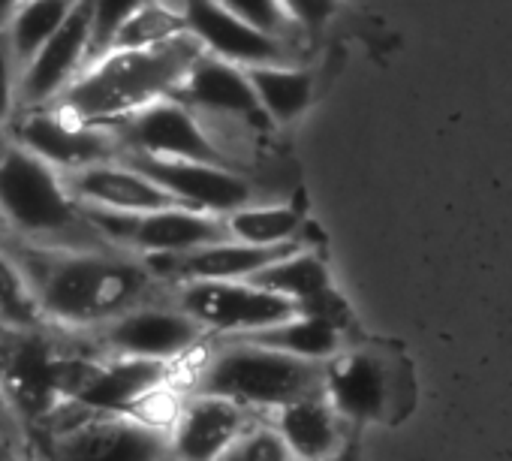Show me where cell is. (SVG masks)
<instances>
[{
    "label": "cell",
    "mask_w": 512,
    "mask_h": 461,
    "mask_svg": "<svg viewBox=\"0 0 512 461\" xmlns=\"http://www.w3.org/2000/svg\"><path fill=\"white\" fill-rule=\"evenodd\" d=\"M10 136L31 154L55 166L61 175H73L124 157V148L112 127L85 124L58 106L19 112L10 127Z\"/></svg>",
    "instance_id": "obj_11"
},
{
    "label": "cell",
    "mask_w": 512,
    "mask_h": 461,
    "mask_svg": "<svg viewBox=\"0 0 512 461\" xmlns=\"http://www.w3.org/2000/svg\"><path fill=\"white\" fill-rule=\"evenodd\" d=\"M329 461H362V449H359V437L353 434L350 440H347V446L335 455V458H329Z\"/></svg>",
    "instance_id": "obj_32"
},
{
    "label": "cell",
    "mask_w": 512,
    "mask_h": 461,
    "mask_svg": "<svg viewBox=\"0 0 512 461\" xmlns=\"http://www.w3.org/2000/svg\"><path fill=\"white\" fill-rule=\"evenodd\" d=\"M124 154L157 157V160H187L235 169V163L217 148L202 121L178 100H160L133 118L112 127Z\"/></svg>",
    "instance_id": "obj_12"
},
{
    "label": "cell",
    "mask_w": 512,
    "mask_h": 461,
    "mask_svg": "<svg viewBox=\"0 0 512 461\" xmlns=\"http://www.w3.org/2000/svg\"><path fill=\"white\" fill-rule=\"evenodd\" d=\"M187 34L202 46L205 55L226 61L238 70H260V67H287L296 64V49L260 34L253 25L238 19L226 0L211 4V0H196V4H181Z\"/></svg>",
    "instance_id": "obj_13"
},
{
    "label": "cell",
    "mask_w": 512,
    "mask_h": 461,
    "mask_svg": "<svg viewBox=\"0 0 512 461\" xmlns=\"http://www.w3.org/2000/svg\"><path fill=\"white\" fill-rule=\"evenodd\" d=\"M73 4L76 0H70V4H31V0H19L13 22L7 28V40L22 70L55 40V34L73 13Z\"/></svg>",
    "instance_id": "obj_23"
},
{
    "label": "cell",
    "mask_w": 512,
    "mask_h": 461,
    "mask_svg": "<svg viewBox=\"0 0 512 461\" xmlns=\"http://www.w3.org/2000/svg\"><path fill=\"white\" fill-rule=\"evenodd\" d=\"M175 308L196 320L208 335L220 341H238L281 326L299 314V308L250 281L235 284H181L169 290Z\"/></svg>",
    "instance_id": "obj_6"
},
{
    "label": "cell",
    "mask_w": 512,
    "mask_h": 461,
    "mask_svg": "<svg viewBox=\"0 0 512 461\" xmlns=\"http://www.w3.org/2000/svg\"><path fill=\"white\" fill-rule=\"evenodd\" d=\"M184 365H193L187 359ZM187 395L226 398L266 422L287 404L323 392V365L284 356L250 341H220L202 347L187 377Z\"/></svg>",
    "instance_id": "obj_4"
},
{
    "label": "cell",
    "mask_w": 512,
    "mask_h": 461,
    "mask_svg": "<svg viewBox=\"0 0 512 461\" xmlns=\"http://www.w3.org/2000/svg\"><path fill=\"white\" fill-rule=\"evenodd\" d=\"M256 422L263 419L226 398L187 395L169 431L172 461H223Z\"/></svg>",
    "instance_id": "obj_16"
},
{
    "label": "cell",
    "mask_w": 512,
    "mask_h": 461,
    "mask_svg": "<svg viewBox=\"0 0 512 461\" xmlns=\"http://www.w3.org/2000/svg\"><path fill=\"white\" fill-rule=\"evenodd\" d=\"M70 193L88 211L106 214H157L169 208H187L169 190H163L154 178L139 172L136 166L115 160L103 166H91L73 175H64Z\"/></svg>",
    "instance_id": "obj_17"
},
{
    "label": "cell",
    "mask_w": 512,
    "mask_h": 461,
    "mask_svg": "<svg viewBox=\"0 0 512 461\" xmlns=\"http://www.w3.org/2000/svg\"><path fill=\"white\" fill-rule=\"evenodd\" d=\"M7 452H19V449H13L10 443H4V440H0V458H4Z\"/></svg>",
    "instance_id": "obj_34"
},
{
    "label": "cell",
    "mask_w": 512,
    "mask_h": 461,
    "mask_svg": "<svg viewBox=\"0 0 512 461\" xmlns=\"http://www.w3.org/2000/svg\"><path fill=\"white\" fill-rule=\"evenodd\" d=\"M244 73L272 124L296 121L314 100V76L299 64L260 67V70H244Z\"/></svg>",
    "instance_id": "obj_22"
},
{
    "label": "cell",
    "mask_w": 512,
    "mask_h": 461,
    "mask_svg": "<svg viewBox=\"0 0 512 461\" xmlns=\"http://www.w3.org/2000/svg\"><path fill=\"white\" fill-rule=\"evenodd\" d=\"M172 100L184 103L202 121V127L208 130V136L217 142L223 154H226V133L232 124H241L244 130L272 127L269 115L263 112L260 100H256L247 73L211 55H202L193 64V70L178 85Z\"/></svg>",
    "instance_id": "obj_10"
},
{
    "label": "cell",
    "mask_w": 512,
    "mask_h": 461,
    "mask_svg": "<svg viewBox=\"0 0 512 461\" xmlns=\"http://www.w3.org/2000/svg\"><path fill=\"white\" fill-rule=\"evenodd\" d=\"M0 326L7 329H49L34 284L16 257V251L0 239Z\"/></svg>",
    "instance_id": "obj_24"
},
{
    "label": "cell",
    "mask_w": 512,
    "mask_h": 461,
    "mask_svg": "<svg viewBox=\"0 0 512 461\" xmlns=\"http://www.w3.org/2000/svg\"><path fill=\"white\" fill-rule=\"evenodd\" d=\"M223 461H296L284 437L263 419L256 422Z\"/></svg>",
    "instance_id": "obj_27"
},
{
    "label": "cell",
    "mask_w": 512,
    "mask_h": 461,
    "mask_svg": "<svg viewBox=\"0 0 512 461\" xmlns=\"http://www.w3.org/2000/svg\"><path fill=\"white\" fill-rule=\"evenodd\" d=\"M202 55V46L190 34L157 49L109 52L85 67L55 106L85 124L115 127L136 112L169 100Z\"/></svg>",
    "instance_id": "obj_3"
},
{
    "label": "cell",
    "mask_w": 512,
    "mask_h": 461,
    "mask_svg": "<svg viewBox=\"0 0 512 461\" xmlns=\"http://www.w3.org/2000/svg\"><path fill=\"white\" fill-rule=\"evenodd\" d=\"M290 16L296 19L299 28L305 31H317L326 25V16H332L338 7L335 4H305V0H293V4H287Z\"/></svg>",
    "instance_id": "obj_31"
},
{
    "label": "cell",
    "mask_w": 512,
    "mask_h": 461,
    "mask_svg": "<svg viewBox=\"0 0 512 461\" xmlns=\"http://www.w3.org/2000/svg\"><path fill=\"white\" fill-rule=\"evenodd\" d=\"M404 386L398 365L371 347L341 350L323 365V395L344 422H389L392 410L401 407Z\"/></svg>",
    "instance_id": "obj_9"
},
{
    "label": "cell",
    "mask_w": 512,
    "mask_h": 461,
    "mask_svg": "<svg viewBox=\"0 0 512 461\" xmlns=\"http://www.w3.org/2000/svg\"><path fill=\"white\" fill-rule=\"evenodd\" d=\"M269 425L284 437L296 461H329L353 437H347L344 419L323 392L287 404L269 419Z\"/></svg>",
    "instance_id": "obj_18"
},
{
    "label": "cell",
    "mask_w": 512,
    "mask_h": 461,
    "mask_svg": "<svg viewBox=\"0 0 512 461\" xmlns=\"http://www.w3.org/2000/svg\"><path fill=\"white\" fill-rule=\"evenodd\" d=\"M238 341L260 344V347H269V350H278L284 356L314 362V365H326L329 359H335L344 350L341 332L317 317H308V314H296L293 320H287L281 326H272L260 335L238 338Z\"/></svg>",
    "instance_id": "obj_21"
},
{
    "label": "cell",
    "mask_w": 512,
    "mask_h": 461,
    "mask_svg": "<svg viewBox=\"0 0 512 461\" xmlns=\"http://www.w3.org/2000/svg\"><path fill=\"white\" fill-rule=\"evenodd\" d=\"M10 248L34 284L49 329L67 335H94L124 314L169 296L139 257L121 251Z\"/></svg>",
    "instance_id": "obj_1"
},
{
    "label": "cell",
    "mask_w": 512,
    "mask_h": 461,
    "mask_svg": "<svg viewBox=\"0 0 512 461\" xmlns=\"http://www.w3.org/2000/svg\"><path fill=\"white\" fill-rule=\"evenodd\" d=\"M0 461H40L34 449H19V452H7Z\"/></svg>",
    "instance_id": "obj_33"
},
{
    "label": "cell",
    "mask_w": 512,
    "mask_h": 461,
    "mask_svg": "<svg viewBox=\"0 0 512 461\" xmlns=\"http://www.w3.org/2000/svg\"><path fill=\"white\" fill-rule=\"evenodd\" d=\"M226 7L238 19L253 25L260 34H266V37H272V40H278V43H284L290 49L296 43V34L302 31L296 25V19L290 16L287 4H278V0H244V4H238V0H226Z\"/></svg>",
    "instance_id": "obj_26"
},
{
    "label": "cell",
    "mask_w": 512,
    "mask_h": 461,
    "mask_svg": "<svg viewBox=\"0 0 512 461\" xmlns=\"http://www.w3.org/2000/svg\"><path fill=\"white\" fill-rule=\"evenodd\" d=\"M91 22L94 4L76 0L70 19L55 34V40L22 70L19 112L55 106L70 91V85L85 73L91 61Z\"/></svg>",
    "instance_id": "obj_14"
},
{
    "label": "cell",
    "mask_w": 512,
    "mask_h": 461,
    "mask_svg": "<svg viewBox=\"0 0 512 461\" xmlns=\"http://www.w3.org/2000/svg\"><path fill=\"white\" fill-rule=\"evenodd\" d=\"M0 239H4V229H0Z\"/></svg>",
    "instance_id": "obj_35"
},
{
    "label": "cell",
    "mask_w": 512,
    "mask_h": 461,
    "mask_svg": "<svg viewBox=\"0 0 512 461\" xmlns=\"http://www.w3.org/2000/svg\"><path fill=\"white\" fill-rule=\"evenodd\" d=\"M181 365L145 362V359H118L109 356L103 374L91 386V392L79 401L88 410L100 413H124L130 416L136 404H142L151 392L175 383Z\"/></svg>",
    "instance_id": "obj_19"
},
{
    "label": "cell",
    "mask_w": 512,
    "mask_h": 461,
    "mask_svg": "<svg viewBox=\"0 0 512 461\" xmlns=\"http://www.w3.org/2000/svg\"><path fill=\"white\" fill-rule=\"evenodd\" d=\"M0 229L4 242L40 251H115L76 202L64 175L19 145L0 136Z\"/></svg>",
    "instance_id": "obj_2"
},
{
    "label": "cell",
    "mask_w": 512,
    "mask_h": 461,
    "mask_svg": "<svg viewBox=\"0 0 512 461\" xmlns=\"http://www.w3.org/2000/svg\"><path fill=\"white\" fill-rule=\"evenodd\" d=\"M19 91H22V67L13 55L7 34H0V136L10 133L19 115Z\"/></svg>",
    "instance_id": "obj_29"
},
{
    "label": "cell",
    "mask_w": 512,
    "mask_h": 461,
    "mask_svg": "<svg viewBox=\"0 0 512 461\" xmlns=\"http://www.w3.org/2000/svg\"><path fill=\"white\" fill-rule=\"evenodd\" d=\"M133 7H136V0H124V4H121V0H112V4H94V22H91V61H88V67L112 52V46H115V40H118V34H121L127 16L133 13Z\"/></svg>",
    "instance_id": "obj_28"
},
{
    "label": "cell",
    "mask_w": 512,
    "mask_h": 461,
    "mask_svg": "<svg viewBox=\"0 0 512 461\" xmlns=\"http://www.w3.org/2000/svg\"><path fill=\"white\" fill-rule=\"evenodd\" d=\"M40 461H172L169 431L124 413L61 407L31 431Z\"/></svg>",
    "instance_id": "obj_5"
},
{
    "label": "cell",
    "mask_w": 512,
    "mask_h": 461,
    "mask_svg": "<svg viewBox=\"0 0 512 461\" xmlns=\"http://www.w3.org/2000/svg\"><path fill=\"white\" fill-rule=\"evenodd\" d=\"M0 440L10 443L13 449H31V431L25 428L22 416L16 413L4 389H0Z\"/></svg>",
    "instance_id": "obj_30"
},
{
    "label": "cell",
    "mask_w": 512,
    "mask_h": 461,
    "mask_svg": "<svg viewBox=\"0 0 512 461\" xmlns=\"http://www.w3.org/2000/svg\"><path fill=\"white\" fill-rule=\"evenodd\" d=\"M305 214L296 205L272 202V205H247L238 208L235 214L226 217L229 239L250 245V248H287V245H302Z\"/></svg>",
    "instance_id": "obj_20"
},
{
    "label": "cell",
    "mask_w": 512,
    "mask_h": 461,
    "mask_svg": "<svg viewBox=\"0 0 512 461\" xmlns=\"http://www.w3.org/2000/svg\"><path fill=\"white\" fill-rule=\"evenodd\" d=\"M85 338H91L94 347L103 350L106 356L184 365L193 353L205 347L208 332L196 320H190L181 308H175L172 299L166 296L160 302L124 314L121 320Z\"/></svg>",
    "instance_id": "obj_8"
},
{
    "label": "cell",
    "mask_w": 512,
    "mask_h": 461,
    "mask_svg": "<svg viewBox=\"0 0 512 461\" xmlns=\"http://www.w3.org/2000/svg\"><path fill=\"white\" fill-rule=\"evenodd\" d=\"M64 332L0 326V389L22 416L25 428H40L61 410L55 395V365Z\"/></svg>",
    "instance_id": "obj_7"
},
{
    "label": "cell",
    "mask_w": 512,
    "mask_h": 461,
    "mask_svg": "<svg viewBox=\"0 0 512 461\" xmlns=\"http://www.w3.org/2000/svg\"><path fill=\"white\" fill-rule=\"evenodd\" d=\"M121 160L136 166L148 178H154L163 190H169L187 208L217 214V217H229L238 208L253 205V184L238 169L187 163V160L136 157V154H124Z\"/></svg>",
    "instance_id": "obj_15"
},
{
    "label": "cell",
    "mask_w": 512,
    "mask_h": 461,
    "mask_svg": "<svg viewBox=\"0 0 512 461\" xmlns=\"http://www.w3.org/2000/svg\"><path fill=\"white\" fill-rule=\"evenodd\" d=\"M187 34L184 7L160 4V0H136L133 13L127 16L112 52L118 49H157Z\"/></svg>",
    "instance_id": "obj_25"
}]
</instances>
